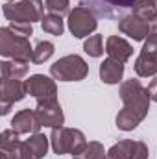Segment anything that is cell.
<instances>
[{"mask_svg":"<svg viewBox=\"0 0 157 159\" xmlns=\"http://www.w3.org/2000/svg\"><path fill=\"white\" fill-rule=\"evenodd\" d=\"M150 34H157V17L150 22Z\"/></svg>","mask_w":157,"mask_h":159,"instance_id":"obj_30","label":"cell"},{"mask_svg":"<svg viewBox=\"0 0 157 159\" xmlns=\"http://www.w3.org/2000/svg\"><path fill=\"white\" fill-rule=\"evenodd\" d=\"M148 94H150L152 102H157V76L152 80V83L148 85Z\"/></svg>","mask_w":157,"mask_h":159,"instance_id":"obj_29","label":"cell"},{"mask_svg":"<svg viewBox=\"0 0 157 159\" xmlns=\"http://www.w3.org/2000/svg\"><path fill=\"white\" fill-rule=\"evenodd\" d=\"M19 144H20L19 133L13 131L11 128H9V129H4V131L0 133V148H2V152H7V154L11 156V154L17 150Z\"/></svg>","mask_w":157,"mask_h":159,"instance_id":"obj_22","label":"cell"},{"mask_svg":"<svg viewBox=\"0 0 157 159\" xmlns=\"http://www.w3.org/2000/svg\"><path fill=\"white\" fill-rule=\"evenodd\" d=\"M118 30H120L124 35H128L129 39L144 41L148 37V34H150V22L144 20V19H141V17L135 15V13H129V15L120 17V20H118Z\"/></svg>","mask_w":157,"mask_h":159,"instance_id":"obj_10","label":"cell"},{"mask_svg":"<svg viewBox=\"0 0 157 159\" xmlns=\"http://www.w3.org/2000/svg\"><path fill=\"white\" fill-rule=\"evenodd\" d=\"M2 13L9 22H26L34 24L43 20L44 17V6L43 0H17V2H6L2 6Z\"/></svg>","mask_w":157,"mask_h":159,"instance_id":"obj_3","label":"cell"},{"mask_svg":"<svg viewBox=\"0 0 157 159\" xmlns=\"http://www.w3.org/2000/svg\"><path fill=\"white\" fill-rule=\"evenodd\" d=\"M26 94H28L26 81H20V80H2V91H0V100H2L0 109L2 111L0 113L7 115L11 111V106L15 102H20Z\"/></svg>","mask_w":157,"mask_h":159,"instance_id":"obj_9","label":"cell"},{"mask_svg":"<svg viewBox=\"0 0 157 159\" xmlns=\"http://www.w3.org/2000/svg\"><path fill=\"white\" fill-rule=\"evenodd\" d=\"M41 126L39 119L35 115V109H22L19 113H15V117L11 119V129L17 131L19 135H34V133H39Z\"/></svg>","mask_w":157,"mask_h":159,"instance_id":"obj_12","label":"cell"},{"mask_svg":"<svg viewBox=\"0 0 157 159\" xmlns=\"http://www.w3.org/2000/svg\"><path fill=\"white\" fill-rule=\"evenodd\" d=\"M81 6L89 7L94 15H100V17H105V19H113V17L118 15L117 7H113V6H109V4H105L102 0H83Z\"/></svg>","mask_w":157,"mask_h":159,"instance_id":"obj_18","label":"cell"},{"mask_svg":"<svg viewBox=\"0 0 157 159\" xmlns=\"http://www.w3.org/2000/svg\"><path fill=\"white\" fill-rule=\"evenodd\" d=\"M124 76V63H120L113 57H105L100 63V80L107 85H115L118 81H122Z\"/></svg>","mask_w":157,"mask_h":159,"instance_id":"obj_14","label":"cell"},{"mask_svg":"<svg viewBox=\"0 0 157 159\" xmlns=\"http://www.w3.org/2000/svg\"><path fill=\"white\" fill-rule=\"evenodd\" d=\"M26 144L32 152V156L35 159H43L48 154V144H50V137H46L44 133H34L30 135V139H26Z\"/></svg>","mask_w":157,"mask_h":159,"instance_id":"obj_16","label":"cell"},{"mask_svg":"<svg viewBox=\"0 0 157 159\" xmlns=\"http://www.w3.org/2000/svg\"><path fill=\"white\" fill-rule=\"evenodd\" d=\"M148 156H150V152H148V146L144 141H131L128 159H148Z\"/></svg>","mask_w":157,"mask_h":159,"instance_id":"obj_24","label":"cell"},{"mask_svg":"<svg viewBox=\"0 0 157 159\" xmlns=\"http://www.w3.org/2000/svg\"><path fill=\"white\" fill-rule=\"evenodd\" d=\"M120 100L124 107L117 115V128L122 131H133L148 115L152 102L148 87H144L141 80H126L120 83Z\"/></svg>","mask_w":157,"mask_h":159,"instance_id":"obj_1","label":"cell"},{"mask_svg":"<svg viewBox=\"0 0 157 159\" xmlns=\"http://www.w3.org/2000/svg\"><path fill=\"white\" fill-rule=\"evenodd\" d=\"M133 13L152 22L157 17V0H137V4L133 6Z\"/></svg>","mask_w":157,"mask_h":159,"instance_id":"obj_19","label":"cell"},{"mask_svg":"<svg viewBox=\"0 0 157 159\" xmlns=\"http://www.w3.org/2000/svg\"><path fill=\"white\" fill-rule=\"evenodd\" d=\"M11 157H13V159H35L34 156H32V152H30V148H28L26 141H24V143L20 141V144L17 146V150L11 154Z\"/></svg>","mask_w":157,"mask_h":159,"instance_id":"obj_27","label":"cell"},{"mask_svg":"<svg viewBox=\"0 0 157 159\" xmlns=\"http://www.w3.org/2000/svg\"><path fill=\"white\" fill-rule=\"evenodd\" d=\"M0 159H13V157H11L7 152H2V154H0Z\"/></svg>","mask_w":157,"mask_h":159,"instance_id":"obj_31","label":"cell"},{"mask_svg":"<svg viewBox=\"0 0 157 159\" xmlns=\"http://www.w3.org/2000/svg\"><path fill=\"white\" fill-rule=\"evenodd\" d=\"M105 4H109L117 9H126V7H133L137 4V0H105Z\"/></svg>","mask_w":157,"mask_h":159,"instance_id":"obj_28","label":"cell"},{"mask_svg":"<svg viewBox=\"0 0 157 159\" xmlns=\"http://www.w3.org/2000/svg\"><path fill=\"white\" fill-rule=\"evenodd\" d=\"M83 50L85 54H89L91 57H100L104 54V44H102V35L94 34L91 37H87L83 43Z\"/></svg>","mask_w":157,"mask_h":159,"instance_id":"obj_23","label":"cell"},{"mask_svg":"<svg viewBox=\"0 0 157 159\" xmlns=\"http://www.w3.org/2000/svg\"><path fill=\"white\" fill-rule=\"evenodd\" d=\"M41 28H43V32H46L50 35H56V37L63 35V32H65V24H63L61 15H54V13H48V15L43 17Z\"/></svg>","mask_w":157,"mask_h":159,"instance_id":"obj_17","label":"cell"},{"mask_svg":"<svg viewBox=\"0 0 157 159\" xmlns=\"http://www.w3.org/2000/svg\"><path fill=\"white\" fill-rule=\"evenodd\" d=\"M54 52H56L54 43H50V41H39L37 46L34 48L32 63H35V65H43L44 61H48V59L54 56Z\"/></svg>","mask_w":157,"mask_h":159,"instance_id":"obj_21","label":"cell"},{"mask_svg":"<svg viewBox=\"0 0 157 159\" xmlns=\"http://www.w3.org/2000/svg\"><path fill=\"white\" fill-rule=\"evenodd\" d=\"M6 2H17V0H6Z\"/></svg>","mask_w":157,"mask_h":159,"instance_id":"obj_33","label":"cell"},{"mask_svg":"<svg viewBox=\"0 0 157 159\" xmlns=\"http://www.w3.org/2000/svg\"><path fill=\"white\" fill-rule=\"evenodd\" d=\"M46 9L54 15H69L70 13V4L69 0H46Z\"/></svg>","mask_w":157,"mask_h":159,"instance_id":"obj_25","label":"cell"},{"mask_svg":"<svg viewBox=\"0 0 157 159\" xmlns=\"http://www.w3.org/2000/svg\"><path fill=\"white\" fill-rule=\"evenodd\" d=\"M105 54H107V57H113V59H117L120 63H126L133 56V46L124 37L111 35L105 41Z\"/></svg>","mask_w":157,"mask_h":159,"instance_id":"obj_13","label":"cell"},{"mask_svg":"<svg viewBox=\"0 0 157 159\" xmlns=\"http://www.w3.org/2000/svg\"><path fill=\"white\" fill-rule=\"evenodd\" d=\"M105 159H120V157H115V156H109V154H107V156H105Z\"/></svg>","mask_w":157,"mask_h":159,"instance_id":"obj_32","label":"cell"},{"mask_svg":"<svg viewBox=\"0 0 157 159\" xmlns=\"http://www.w3.org/2000/svg\"><path fill=\"white\" fill-rule=\"evenodd\" d=\"M67 26L76 39H83V37H91L96 32L98 20H96V15L89 7L79 4L74 9H70L67 17Z\"/></svg>","mask_w":157,"mask_h":159,"instance_id":"obj_6","label":"cell"},{"mask_svg":"<svg viewBox=\"0 0 157 159\" xmlns=\"http://www.w3.org/2000/svg\"><path fill=\"white\" fill-rule=\"evenodd\" d=\"M50 146H52L54 154H57V156H65V154L76 156L87 146V139H85V133L81 129L61 126V128L52 129Z\"/></svg>","mask_w":157,"mask_h":159,"instance_id":"obj_2","label":"cell"},{"mask_svg":"<svg viewBox=\"0 0 157 159\" xmlns=\"http://www.w3.org/2000/svg\"><path fill=\"white\" fill-rule=\"evenodd\" d=\"M0 56L7 59H20V61H32L34 48L28 37H20L15 32L9 30V26L0 28Z\"/></svg>","mask_w":157,"mask_h":159,"instance_id":"obj_5","label":"cell"},{"mask_svg":"<svg viewBox=\"0 0 157 159\" xmlns=\"http://www.w3.org/2000/svg\"><path fill=\"white\" fill-rule=\"evenodd\" d=\"M2 80H20L28 74V61L20 59H6L0 63Z\"/></svg>","mask_w":157,"mask_h":159,"instance_id":"obj_15","label":"cell"},{"mask_svg":"<svg viewBox=\"0 0 157 159\" xmlns=\"http://www.w3.org/2000/svg\"><path fill=\"white\" fill-rule=\"evenodd\" d=\"M26 89L28 94H32L37 104H48V102H57V85L56 80L44 74H34L26 80Z\"/></svg>","mask_w":157,"mask_h":159,"instance_id":"obj_8","label":"cell"},{"mask_svg":"<svg viewBox=\"0 0 157 159\" xmlns=\"http://www.w3.org/2000/svg\"><path fill=\"white\" fill-rule=\"evenodd\" d=\"M35 115L39 119L41 126L44 128H61L65 124V115L59 106V102H48V104H37Z\"/></svg>","mask_w":157,"mask_h":159,"instance_id":"obj_11","label":"cell"},{"mask_svg":"<svg viewBox=\"0 0 157 159\" xmlns=\"http://www.w3.org/2000/svg\"><path fill=\"white\" fill-rule=\"evenodd\" d=\"M89 74V65L78 54H69L59 57L50 65V76L59 81H81Z\"/></svg>","mask_w":157,"mask_h":159,"instance_id":"obj_4","label":"cell"},{"mask_svg":"<svg viewBox=\"0 0 157 159\" xmlns=\"http://www.w3.org/2000/svg\"><path fill=\"white\" fill-rule=\"evenodd\" d=\"M105 156H107V152H105L104 144L98 143V141H91V143H87V146L79 154L72 156V157L74 159H105Z\"/></svg>","mask_w":157,"mask_h":159,"instance_id":"obj_20","label":"cell"},{"mask_svg":"<svg viewBox=\"0 0 157 159\" xmlns=\"http://www.w3.org/2000/svg\"><path fill=\"white\" fill-rule=\"evenodd\" d=\"M9 30L15 32L20 37H30L34 34V26L32 24H26V22H9Z\"/></svg>","mask_w":157,"mask_h":159,"instance_id":"obj_26","label":"cell"},{"mask_svg":"<svg viewBox=\"0 0 157 159\" xmlns=\"http://www.w3.org/2000/svg\"><path fill=\"white\" fill-rule=\"evenodd\" d=\"M133 67L139 78H152L157 74V34H148Z\"/></svg>","mask_w":157,"mask_h":159,"instance_id":"obj_7","label":"cell"}]
</instances>
